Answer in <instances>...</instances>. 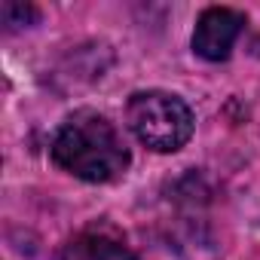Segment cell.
<instances>
[{"label":"cell","mask_w":260,"mask_h":260,"mask_svg":"<svg viewBox=\"0 0 260 260\" xmlns=\"http://www.w3.org/2000/svg\"><path fill=\"white\" fill-rule=\"evenodd\" d=\"M52 162L86 181V184H107L116 181L128 169V147L119 128L98 110H77L71 113L49 144Z\"/></svg>","instance_id":"cell-1"},{"label":"cell","mask_w":260,"mask_h":260,"mask_svg":"<svg viewBox=\"0 0 260 260\" xmlns=\"http://www.w3.org/2000/svg\"><path fill=\"white\" fill-rule=\"evenodd\" d=\"M125 119H128V128L135 132V138L156 153L181 150L190 141L193 122H196L190 104L181 95L162 92V89L135 92L128 98Z\"/></svg>","instance_id":"cell-2"},{"label":"cell","mask_w":260,"mask_h":260,"mask_svg":"<svg viewBox=\"0 0 260 260\" xmlns=\"http://www.w3.org/2000/svg\"><path fill=\"white\" fill-rule=\"evenodd\" d=\"M58 260H135V254L110 223H92L68 239Z\"/></svg>","instance_id":"cell-4"},{"label":"cell","mask_w":260,"mask_h":260,"mask_svg":"<svg viewBox=\"0 0 260 260\" xmlns=\"http://www.w3.org/2000/svg\"><path fill=\"white\" fill-rule=\"evenodd\" d=\"M0 19H4L7 28H22V25H31L37 22V10L31 4H19V0H7L0 7Z\"/></svg>","instance_id":"cell-5"},{"label":"cell","mask_w":260,"mask_h":260,"mask_svg":"<svg viewBox=\"0 0 260 260\" xmlns=\"http://www.w3.org/2000/svg\"><path fill=\"white\" fill-rule=\"evenodd\" d=\"M245 28V16L233 7H208L196 19L193 31V52L205 61H223L230 58L239 34Z\"/></svg>","instance_id":"cell-3"}]
</instances>
